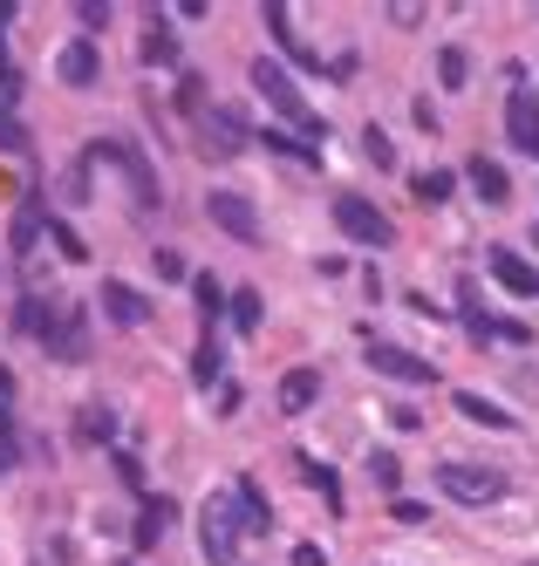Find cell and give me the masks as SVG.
<instances>
[{
    "label": "cell",
    "mask_w": 539,
    "mask_h": 566,
    "mask_svg": "<svg viewBox=\"0 0 539 566\" xmlns=\"http://www.w3.org/2000/svg\"><path fill=\"white\" fill-rule=\"evenodd\" d=\"M49 239H55V253H62V260H90V247L75 239V226H69V219H49Z\"/></svg>",
    "instance_id": "cell-28"
},
{
    "label": "cell",
    "mask_w": 539,
    "mask_h": 566,
    "mask_svg": "<svg viewBox=\"0 0 539 566\" xmlns=\"http://www.w3.org/2000/svg\"><path fill=\"white\" fill-rule=\"evenodd\" d=\"M294 566H328V553L321 546H294Z\"/></svg>",
    "instance_id": "cell-38"
},
{
    "label": "cell",
    "mask_w": 539,
    "mask_h": 566,
    "mask_svg": "<svg viewBox=\"0 0 539 566\" xmlns=\"http://www.w3.org/2000/svg\"><path fill=\"white\" fill-rule=\"evenodd\" d=\"M239 533H246V518H239V499H213L198 512V553L213 559V566H239Z\"/></svg>",
    "instance_id": "cell-2"
},
{
    "label": "cell",
    "mask_w": 539,
    "mask_h": 566,
    "mask_svg": "<svg viewBox=\"0 0 539 566\" xmlns=\"http://www.w3.org/2000/svg\"><path fill=\"white\" fill-rule=\"evenodd\" d=\"M362 150H369V165H376V171H390V165H396V150H390V137H383L376 124L362 130Z\"/></svg>",
    "instance_id": "cell-32"
},
{
    "label": "cell",
    "mask_w": 539,
    "mask_h": 566,
    "mask_svg": "<svg viewBox=\"0 0 539 566\" xmlns=\"http://www.w3.org/2000/svg\"><path fill=\"white\" fill-rule=\"evenodd\" d=\"M151 69H178V42H172V28L164 21H151V34H144V49H137Z\"/></svg>",
    "instance_id": "cell-20"
},
{
    "label": "cell",
    "mask_w": 539,
    "mask_h": 566,
    "mask_svg": "<svg viewBox=\"0 0 539 566\" xmlns=\"http://www.w3.org/2000/svg\"><path fill=\"white\" fill-rule=\"evenodd\" d=\"M14 328H21V335H41V342H49V328H55L49 301H34V294H28V301H21V314H14Z\"/></svg>",
    "instance_id": "cell-24"
},
{
    "label": "cell",
    "mask_w": 539,
    "mask_h": 566,
    "mask_svg": "<svg viewBox=\"0 0 539 566\" xmlns=\"http://www.w3.org/2000/svg\"><path fill=\"white\" fill-rule=\"evenodd\" d=\"M267 150H273V157H294V165H321V150L294 144V137H287V130H267Z\"/></svg>",
    "instance_id": "cell-27"
},
{
    "label": "cell",
    "mask_w": 539,
    "mask_h": 566,
    "mask_svg": "<svg viewBox=\"0 0 539 566\" xmlns=\"http://www.w3.org/2000/svg\"><path fill=\"white\" fill-rule=\"evenodd\" d=\"M82 165H116L123 178H131L137 212H157V171L144 165V157H137L131 144H90V150H82Z\"/></svg>",
    "instance_id": "cell-4"
},
{
    "label": "cell",
    "mask_w": 539,
    "mask_h": 566,
    "mask_svg": "<svg viewBox=\"0 0 539 566\" xmlns=\"http://www.w3.org/2000/svg\"><path fill=\"white\" fill-rule=\"evenodd\" d=\"M506 130H512V144H519L526 157L539 150V90H526V83H519V90L506 96Z\"/></svg>",
    "instance_id": "cell-9"
},
{
    "label": "cell",
    "mask_w": 539,
    "mask_h": 566,
    "mask_svg": "<svg viewBox=\"0 0 539 566\" xmlns=\"http://www.w3.org/2000/svg\"><path fill=\"white\" fill-rule=\"evenodd\" d=\"M116 566H131V559H116Z\"/></svg>",
    "instance_id": "cell-40"
},
{
    "label": "cell",
    "mask_w": 539,
    "mask_h": 566,
    "mask_svg": "<svg viewBox=\"0 0 539 566\" xmlns=\"http://www.w3.org/2000/svg\"><path fill=\"white\" fill-rule=\"evenodd\" d=\"M219 369H226V361H219V342L205 335V342H198V355H191V376H198L205 389H213V382H219Z\"/></svg>",
    "instance_id": "cell-25"
},
{
    "label": "cell",
    "mask_w": 539,
    "mask_h": 566,
    "mask_svg": "<svg viewBox=\"0 0 539 566\" xmlns=\"http://www.w3.org/2000/svg\"><path fill=\"white\" fill-rule=\"evenodd\" d=\"M437 75H444V90H465V75H471L465 49H444V55H437Z\"/></svg>",
    "instance_id": "cell-31"
},
{
    "label": "cell",
    "mask_w": 539,
    "mask_h": 566,
    "mask_svg": "<svg viewBox=\"0 0 539 566\" xmlns=\"http://www.w3.org/2000/svg\"><path fill=\"white\" fill-rule=\"evenodd\" d=\"M14 21V0H0V28H8Z\"/></svg>",
    "instance_id": "cell-39"
},
{
    "label": "cell",
    "mask_w": 539,
    "mask_h": 566,
    "mask_svg": "<svg viewBox=\"0 0 539 566\" xmlns=\"http://www.w3.org/2000/svg\"><path fill=\"white\" fill-rule=\"evenodd\" d=\"M253 90H260V96H267V103H273V109L287 116V124H301V130H308L314 144L328 137V124H321V116L308 109V96L294 90V75H287V69H280L273 55H260V62H253Z\"/></svg>",
    "instance_id": "cell-1"
},
{
    "label": "cell",
    "mask_w": 539,
    "mask_h": 566,
    "mask_svg": "<svg viewBox=\"0 0 539 566\" xmlns=\"http://www.w3.org/2000/svg\"><path fill=\"white\" fill-rule=\"evenodd\" d=\"M437 492L450 505H499L506 499V471H491V464H444Z\"/></svg>",
    "instance_id": "cell-3"
},
{
    "label": "cell",
    "mask_w": 539,
    "mask_h": 566,
    "mask_svg": "<svg viewBox=\"0 0 539 566\" xmlns=\"http://www.w3.org/2000/svg\"><path fill=\"white\" fill-rule=\"evenodd\" d=\"M34 232H41V206H21V212H14V239H8V247H14V253H28V247H34Z\"/></svg>",
    "instance_id": "cell-30"
},
{
    "label": "cell",
    "mask_w": 539,
    "mask_h": 566,
    "mask_svg": "<svg viewBox=\"0 0 539 566\" xmlns=\"http://www.w3.org/2000/svg\"><path fill=\"white\" fill-rule=\"evenodd\" d=\"M191 294H198V314H205V335H213V321L226 314V287H219L213 273H198V280H191Z\"/></svg>",
    "instance_id": "cell-21"
},
{
    "label": "cell",
    "mask_w": 539,
    "mask_h": 566,
    "mask_svg": "<svg viewBox=\"0 0 539 566\" xmlns=\"http://www.w3.org/2000/svg\"><path fill=\"white\" fill-rule=\"evenodd\" d=\"M458 417H471V423H485V430H512V417L499 410V402H485L478 389H458Z\"/></svg>",
    "instance_id": "cell-19"
},
{
    "label": "cell",
    "mask_w": 539,
    "mask_h": 566,
    "mask_svg": "<svg viewBox=\"0 0 539 566\" xmlns=\"http://www.w3.org/2000/svg\"><path fill=\"white\" fill-rule=\"evenodd\" d=\"M369 478H376L383 492H396V484H403V464H396V451H369Z\"/></svg>",
    "instance_id": "cell-29"
},
{
    "label": "cell",
    "mask_w": 539,
    "mask_h": 566,
    "mask_svg": "<svg viewBox=\"0 0 539 566\" xmlns=\"http://www.w3.org/2000/svg\"><path fill=\"white\" fill-rule=\"evenodd\" d=\"M205 212H213V226H219V232L246 239V247L260 239V219H253V206H246L239 191H213V198H205Z\"/></svg>",
    "instance_id": "cell-7"
},
{
    "label": "cell",
    "mask_w": 539,
    "mask_h": 566,
    "mask_svg": "<svg viewBox=\"0 0 539 566\" xmlns=\"http://www.w3.org/2000/svg\"><path fill=\"white\" fill-rule=\"evenodd\" d=\"M96 307H103V314L116 321V328H144V321H151V301H144L137 287H123V280H103Z\"/></svg>",
    "instance_id": "cell-10"
},
{
    "label": "cell",
    "mask_w": 539,
    "mask_h": 566,
    "mask_svg": "<svg viewBox=\"0 0 539 566\" xmlns=\"http://www.w3.org/2000/svg\"><path fill=\"white\" fill-rule=\"evenodd\" d=\"M232 499H239V518H246V533H267L273 525V505H267V492L253 478H232Z\"/></svg>",
    "instance_id": "cell-16"
},
{
    "label": "cell",
    "mask_w": 539,
    "mask_h": 566,
    "mask_svg": "<svg viewBox=\"0 0 539 566\" xmlns=\"http://www.w3.org/2000/svg\"><path fill=\"white\" fill-rule=\"evenodd\" d=\"M410 191H417V206H444V198L458 191V178H450V171H417V178H410Z\"/></svg>",
    "instance_id": "cell-22"
},
{
    "label": "cell",
    "mask_w": 539,
    "mask_h": 566,
    "mask_svg": "<svg viewBox=\"0 0 539 566\" xmlns=\"http://www.w3.org/2000/svg\"><path fill=\"white\" fill-rule=\"evenodd\" d=\"M491 280H499L506 294H539V266H526V260H519V253H506V247L491 253Z\"/></svg>",
    "instance_id": "cell-13"
},
{
    "label": "cell",
    "mask_w": 539,
    "mask_h": 566,
    "mask_svg": "<svg viewBox=\"0 0 539 566\" xmlns=\"http://www.w3.org/2000/svg\"><path fill=\"white\" fill-rule=\"evenodd\" d=\"M198 137H205V157H239L246 150V124L232 109H205L198 116Z\"/></svg>",
    "instance_id": "cell-8"
},
{
    "label": "cell",
    "mask_w": 539,
    "mask_h": 566,
    "mask_svg": "<svg viewBox=\"0 0 539 566\" xmlns=\"http://www.w3.org/2000/svg\"><path fill=\"white\" fill-rule=\"evenodd\" d=\"M172 518H178V505H172V499H144V518H137V546L151 553V546L164 539V525H172Z\"/></svg>",
    "instance_id": "cell-18"
},
{
    "label": "cell",
    "mask_w": 539,
    "mask_h": 566,
    "mask_svg": "<svg viewBox=\"0 0 539 566\" xmlns=\"http://www.w3.org/2000/svg\"><path fill=\"white\" fill-rule=\"evenodd\" d=\"M390 423H396V430H424V417L410 410V402H396V410H390Z\"/></svg>",
    "instance_id": "cell-35"
},
{
    "label": "cell",
    "mask_w": 539,
    "mask_h": 566,
    "mask_svg": "<svg viewBox=\"0 0 539 566\" xmlns=\"http://www.w3.org/2000/svg\"><path fill=\"white\" fill-rule=\"evenodd\" d=\"M49 348L62 361H82V348H90V328H82V307H55V328H49Z\"/></svg>",
    "instance_id": "cell-12"
},
{
    "label": "cell",
    "mask_w": 539,
    "mask_h": 566,
    "mask_svg": "<svg viewBox=\"0 0 539 566\" xmlns=\"http://www.w3.org/2000/svg\"><path fill=\"white\" fill-rule=\"evenodd\" d=\"M226 314H232V328H239V335H253V328H260V314H267V307H260V294H253V287H239V294L226 301Z\"/></svg>",
    "instance_id": "cell-23"
},
{
    "label": "cell",
    "mask_w": 539,
    "mask_h": 566,
    "mask_svg": "<svg viewBox=\"0 0 539 566\" xmlns=\"http://www.w3.org/2000/svg\"><path fill=\"white\" fill-rule=\"evenodd\" d=\"M151 266H157V280H185V253H172V247H164Z\"/></svg>",
    "instance_id": "cell-34"
},
{
    "label": "cell",
    "mask_w": 539,
    "mask_h": 566,
    "mask_svg": "<svg viewBox=\"0 0 539 566\" xmlns=\"http://www.w3.org/2000/svg\"><path fill=\"white\" fill-rule=\"evenodd\" d=\"M335 226H342L349 239H362V247H390V239H396V232H390V219L369 206V198H355V191H342V198H335Z\"/></svg>",
    "instance_id": "cell-5"
},
{
    "label": "cell",
    "mask_w": 539,
    "mask_h": 566,
    "mask_svg": "<svg viewBox=\"0 0 539 566\" xmlns=\"http://www.w3.org/2000/svg\"><path fill=\"white\" fill-rule=\"evenodd\" d=\"M396 518H403V525H424V518H431V512H424V505H417V499H396Z\"/></svg>",
    "instance_id": "cell-36"
},
{
    "label": "cell",
    "mask_w": 539,
    "mask_h": 566,
    "mask_svg": "<svg viewBox=\"0 0 539 566\" xmlns=\"http://www.w3.org/2000/svg\"><path fill=\"white\" fill-rule=\"evenodd\" d=\"M55 75H62L69 90H90L96 75H103V55H96V42H69V49L55 55Z\"/></svg>",
    "instance_id": "cell-11"
},
{
    "label": "cell",
    "mask_w": 539,
    "mask_h": 566,
    "mask_svg": "<svg viewBox=\"0 0 539 566\" xmlns=\"http://www.w3.org/2000/svg\"><path fill=\"white\" fill-rule=\"evenodd\" d=\"M314 396H321V369H287V376H280V410H287V417H301Z\"/></svg>",
    "instance_id": "cell-15"
},
{
    "label": "cell",
    "mask_w": 539,
    "mask_h": 566,
    "mask_svg": "<svg viewBox=\"0 0 539 566\" xmlns=\"http://www.w3.org/2000/svg\"><path fill=\"white\" fill-rule=\"evenodd\" d=\"M110 430H116V417L90 402V410H82V437H90V443H110Z\"/></svg>",
    "instance_id": "cell-33"
},
{
    "label": "cell",
    "mask_w": 539,
    "mask_h": 566,
    "mask_svg": "<svg viewBox=\"0 0 539 566\" xmlns=\"http://www.w3.org/2000/svg\"><path fill=\"white\" fill-rule=\"evenodd\" d=\"M267 28H273V42H280L287 62H314V49L294 34V8H287V0H273V8H267Z\"/></svg>",
    "instance_id": "cell-14"
},
{
    "label": "cell",
    "mask_w": 539,
    "mask_h": 566,
    "mask_svg": "<svg viewBox=\"0 0 539 566\" xmlns=\"http://www.w3.org/2000/svg\"><path fill=\"white\" fill-rule=\"evenodd\" d=\"M301 471H308V484H314V492H321L328 505L342 512V484H335V471H328V464H314V458H301Z\"/></svg>",
    "instance_id": "cell-26"
},
{
    "label": "cell",
    "mask_w": 539,
    "mask_h": 566,
    "mask_svg": "<svg viewBox=\"0 0 539 566\" xmlns=\"http://www.w3.org/2000/svg\"><path fill=\"white\" fill-rule=\"evenodd\" d=\"M471 191L485 198V206H506V198H512V178H506V165H491V157H471Z\"/></svg>",
    "instance_id": "cell-17"
},
{
    "label": "cell",
    "mask_w": 539,
    "mask_h": 566,
    "mask_svg": "<svg viewBox=\"0 0 539 566\" xmlns=\"http://www.w3.org/2000/svg\"><path fill=\"white\" fill-rule=\"evenodd\" d=\"M21 75H14V55H8V42H0V90H14Z\"/></svg>",
    "instance_id": "cell-37"
},
{
    "label": "cell",
    "mask_w": 539,
    "mask_h": 566,
    "mask_svg": "<svg viewBox=\"0 0 539 566\" xmlns=\"http://www.w3.org/2000/svg\"><path fill=\"white\" fill-rule=\"evenodd\" d=\"M369 369L390 376V382H410V389H417V382H437V369H431L424 355H410V348H396V342H376V335H369Z\"/></svg>",
    "instance_id": "cell-6"
}]
</instances>
